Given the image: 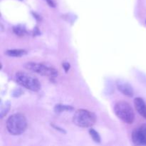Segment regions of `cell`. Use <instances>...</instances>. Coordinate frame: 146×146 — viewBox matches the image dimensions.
I'll list each match as a JSON object with an SVG mask.
<instances>
[{"instance_id":"obj_6","label":"cell","mask_w":146,"mask_h":146,"mask_svg":"<svg viewBox=\"0 0 146 146\" xmlns=\"http://www.w3.org/2000/svg\"><path fill=\"white\" fill-rule=\"evenodd\" d=\"M132 141L135 145H146V123L133 131Z\"/></svg>"},{"instance_id":"obj_1","label":"cell","mask_w":146,"mask_h":146,"mask_svg":"<svg viewBox=\"0 0 146 146\" xmlns=\"http://www.w3.org/2000/svg\"><path fill=\"white\" fill-rule=\"evenodd\" d=\"M27 121L25 115L21 113H15L10 115L7 121V128L10 134L19 135L26 131Z\"/></svg>"},{"instance_id":"obj_10","label":"cell","mask_w":146,"mask_h":146,"mask_svg":"<svg viewBox=\"0 0 146 146\" xmlns=\"http://www.w3.org/2000/svg\"><path fill=\"white\" fill-rule=\"evenodd\" d=\"M74 110V108L70 106H66V105H62V104H58V105H56L54 107V111L56 113H61L64 112L66 111H72Z\"/></svg>"},{"instance_id":"obj_3","label":"cell","mask_w":146,"mask_h":146,"mask_svg":"<svg viewBox=\"0 0 146 146\" xmlns=\"http://www.w3.org/2000/svg\"><path fill=\"white\" fill-rule=\"evenodd\" d=\"M15 78L19 85L30 91L36 92L41 90V85L40 81L36 77L28 73L18 71L16 73Z\"/></svg>"},{"instance_id":"obj_2","label":"cell","mask_w":146,"mask_h":146,"mask_svg":"<svg viewBox=\"0 0 146 146\" xmlns=\"http://www.w3.org/2000/svg\"><path fill=\"white\" fill-rule=\"evenodd\" d=\"M114 113L119 119L127 124H132L135 120V114L128 103L125 101H118L114 106Z\"/></svg>"},{"instance_id":"obj_9","label":"cell","mask_w":146,"mask_h":146,"mask_svg":"<svg viewBox=\"0 0 146 146\" xmlns=\"http://www.w3.org/2000/svg\"><path fill=\"white\" fill-rule=\"evenodd\" d=\"M5 54L11 57H21L27 54V51L24 49H9L6 51Z\"/></svg>"},{"instance_id":"obj_12","label":"cell","mask_w":146,"mask_h":146,"mask_svg":"<svg viewBox=\"0 0 146 146\" xmlns=\"http://www.w3.org/2000/svg\"><path fill=\"white\" fill-rule=\"evenodd\" d=\"M13 31H14V34L19 36H24V34H26L25 28L22 27V26H16V27L13 28Z\"/></svg>"},{"instance_id":"obj_15","label":"cell","mask_w":146,"mask_h":146,"mask_svg":"<svg viewBox=\"0 0 146 146\" xmlns=\"http://www.w3.org/2000/svg\"><path fill=\"white\" fill-rule=\"evenodd\" d=\"M46 1L49 6H51V7H55V4H54V2L53 0H46Z\"/></svg>"},{"instance_id":"obj_16","label":"cell","mask_w":146,"mask_h":146,"mask_svg":"<svg viewBox=\"0 0 146 146\" xmlns=\"http://www.w3.org/2000/svg\"><path fill=\"white\" fill-rule=\"evenodd\" d=\"M52 126L54 127V128H56V130H58V131H61V132H62V133H65V131H64V129H62V128H58V127H57V126H56V125H52Z\"/></svg>"},{"instance_id":"obj_13","label":"cell","mask_w":146,"mask_h":146,"mask_svg":"<svg viewBox=\"0 0 146 146\" xmlns=\"http://www.w3.org/2000/svg\"><path fill=\"white\" fill-rule=\"evenodd\" d=\"M10 109V103L9 102H7L4 104V105H3L1 106V115H0V117L1 118H3V117L4 115H6V114L8 113V111H9Z\"/></svg>"},{"instance_id":"obj_11","label":"cell","mask_w":146,"mask_h":146,"mask_svg":"<svg viewBox=\"0 0 146 146\" xmlns=\"http://www.w3.org/2000/svg\"><path fill=\"white\" fill-rule=\"evenodd\" d=\"M89 134L94 142L97 143H101V136H100L99 133H98L96 131H95V130L93 129V128H91V129L89 130Z\"/></svg>"},{"instance_id":"obj_14","label":"cell","mask_w":146,"mask_h":146,"mask_svg":"<svg viewBox=\"0 0 146 146\" xmlns=\"http://www.w3.org/2000/svg\"><path fill=\"white\" fill-rule=\"evenodd\" d=\"M63 66V68H64V71H66V72H68V70L70 69V68H71V65H70V64H68V63L66 62V63H64V64H62Z\"/></svg>"},{"instance_id":"obj_5","label":"cell","mask_w":146,"mask_h":146,"mask_svg":"<svg viewBox=\"0 0 146 146\" xmlns=\"http://www.w3.org/2000/svg\"><path fill=\"white\" fill-rule=\"evenodd\" d=\"M24 68L29 71H33L44 76L56 77L58 76V72L55 68L39 63L28 62L24 65Z\"/></svg>"},{"instance_id":"obj_7","label":"cell","mask_w":146,"mask_h":146,"mask_svg":"<svg viewBox=\"0 0 146 146\" xmlns=\"http://www.w3.org/2000/svg\"><path fill=\"white\" fill-rule=\"evenodd\" d=\"M116 86L118 91L128 97H132L134 94V90L132 86L124 80H118L116 82Z\"/></svg>"},{"instance_id":"obj_4","label":"cell","mask_w":146,"mask_h":146,"mask_svg":"<svg viewBox=\"0 0 146 146\" xmlns=\"http://www.w3.org/2000/svg\"><path fill=\"white\" fill-rule=\"evenodd\" d=\"M96 116L93 112L86 109L77 110L73 117V122L81 128H89L94 125Z\"/></svg>"},{"instance_id":"obj_8","label":"cell","mask_w":146,"mask_h":146,"mask_svg":"<svg viewBox=\"0 0 146 146\" xmlns=\"http://www.w3.org/2000/svg\"><path fill=\"white\" fill-rule=\"evenodd\" d=\"M134 106L137 112L146 119V104L142 98H136L134 100Z\"/></svg>"}]
</instances>
